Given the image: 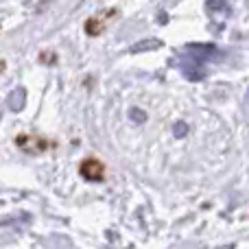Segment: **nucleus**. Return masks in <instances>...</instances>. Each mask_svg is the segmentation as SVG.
Listing matches in <instances>:
<instances>
[{
	"mask_svg": "<svg viewBox=\"0 0 249 249\" xmlns=\"http://www.w3.org/2000/svg\"><path fill=\"white\" fill-rule=\"evenodd\" d=\"M181 53L193 57V59H197V61H201V64L221 55V51L216 46H212V44H186V46L181 48Z\"/></svg>",
	"mask_w": 249,
	"mask_h": 249,
	"instance_id": "1",
	"label": "nucleus"
},
{
	"mask_svg": "<svg viewBox=\"0 0 249 249\" xmlns=\"http://www.w3.org/2000/svg\"><path fill=\"white\" fill-rule=\"evenodd\" d=\"M79 173L88 181H99L103 179V164L99 160H83L81 166H79Z\"/></svg>",
	"mask_w": 249,
	"mask_h": 249,
	"instance_id": "2",
	"label": "nucleus"
},
{
	"mask_svg": "<svg viewBox=\"0 0 249 249\" xmlns=\"http://www.w3.org/2000/svg\"><path fill=\"white\" fill-rule=\"evenodd\" d=\"M206 9L210 16H228L230 13L228 0H206Z\"/></svg>",
	"mask_w": 249,
	"mask_h": 249,
	"instance_id": "3",
	"label": "nucleus"
},
{
	"mask_svg": "<svg viewBox=\"0 0 249 249\" xmlns=\"http://www.w3.org/2000/svg\"><path fill=\"white\" fill-rule=\"evenodd\" d=\"M24 101H26V92L22 90V88H18V90H13L11 94H9V107H11L13 112H20V109L24 107Z\"/></svg>",
	"mask_w": 249,
	"mask_h": 249,
	"instance_id": "4",
	"label": "nucleus"
},
{
	"mask_svg": "<svg viewBox=\"0 0 249 249\" xmlns=\"http://www.w3.org/2000/svg\"><path fill=\"white\" fill-rule=\"evenodd\" d=\"M162 46V42L160 39H144V42H140L138 46L131 48V53H140V51H149V48H160Z\"/></svg>",
	"mask_w": 249,
	"mask_h": 249,
	"instance_id": "5",
	"label": "nucleus"
},
{
	"mask_svg": "<svg viewBox=\"0 0 249 249\" xmlns=\"http://www.w3.org/2000/svg\"><path fill=\"white\" fill-rule=\"evenodd\" d=\"M173 133H175V138H184L186 133H188V124H186V123H175Z\"/></svg>",
	"mask_w": 249,
	"mask_h": 249,
	"instance_id": "6",
	"label": "nucleus"
},
{
	"mask_svg": "<svg viewBox=\"0 0 249 249\" xmlns=\"http://www.w3.org/2000/svg\"><path fill=\"white\" fill-rule=\"evenodd\" d=\"M129 114H131V121H136V123H144L146 121V114L142 112V109H138V107H133Z\"/></svg>",
	"mask_w": 249,
	"mask_h": 249,
	"instance_id": "7",
	"label": "nucleus"
},
{
	"mask_svg": "<svg viewBox=\"0 0 249 249\" xmlns=\"http://www.w3.org/2000/svg\"><path fill=\"white\" fill-rule=\"evenodd\" d=\"M247 101H249V90H247Z\"/></svg>",
	"mask_w": 249,
	"mask_h": 249,
	"instance_id": "8",
	"label": "nucleus"
},
{
	"mask_svg": "<svg viewBox=\"0 0 249 249\" xmlns=\"http://www.w3.org/2000/svg\"><path fill=\"white\" fill-rule=\"evenodd\" d=\"M0 70H2V64H0Z\"/></svg>",
	"mask_w": 249,
	"mask_h": 249,
	"instance_id": "9",
	"label": "nucleus"
}]
</instances>
